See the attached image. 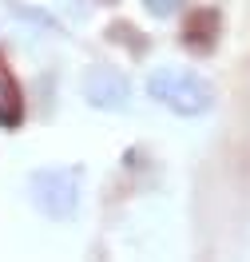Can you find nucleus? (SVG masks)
<instances>
[{"instance_id": "f257e3e1", "label": "nucleus", "mask_w": 250, "mask_h": 262, "mask_svg": "<svg viewBox=\"0 0 250 262\" xmlns=\"http://www.w3.org/2000/svg\"><path fill=\"white\" fill-rule=\"evenodd\" d=\"M147 96L167 107L171 115H183V119H199L215 107V83L199 76L195 68H175L163 64L147 76Z\"/></svg>"}, {"instance_id": "f03ea898", "label": "nucleus", "mask_w": 250, "mask_h": 262, "mask_svg": "<svg viewBox=\"0 0 250 262\" xmlns=\"http://www.w3.org/2000/svg\"><path fill=\"white\" fill-rule=\"evenodd\" d=\"M28 199L44 219L67 223L80 211V167H40L28 175Z\"/></svg>"}, {"instance_id": "7ed1b4c3", "label": "nucleus", "mask_w": 250, "mask_h": 262, "mask_svg": "<svg viewBox=\"0 0 250 262\" xmlns=\"http://www.w3.org/2000/svg\"><path fill=\"white\" fill-rule=\"evenodd\" d=\"M80 92L96 112H127V107H131V96H135L127 72L116 68V64H107V60H96V64L83 68Z\"/></svg>"}, {"instance_id": "20e7f679", "label": "nucleus", "mask_w": 250, "mask_h": 262, "mask_svg": "<svg viewBox=\"0 0 250 262\" xmlns=\"http://www.w3.org/2000/svg\"><path fill=\"white\" fill-rule=\"evenodd\" d=\"M24 123V92H20V80L0 64V127L16 131Z\"/></svg>"}, {"instance_id": "39448f33", "label": "nucleus", "mask_w": 250, "mask_h": 262, "mask_svg": "<svg viewBox=\"0 0 250 262\" xmlns=\"http://www.w3.org/2000/svg\"><path fill=\"white\" fill-rule=\"evenodd\" d=\"M215 36H218V16L215 12H195V16L187 20V28H183V44L191 52H211L215 48Z\"/></svg>"}, {"instance_id": "423d86ee", "label": "nucleus", "mask_w": 250, "mask_h": 262, "mask_svg": "<svg viewBox=\"0 0 250 262\" xmlns=\"http://www.w3.org/2000/svg\"><path fill=\"white\" fill-rule=\"evenodd\" d=\"M143 8H147L155 20H171L187 8V0H143Z\"/></svg>"}]
</instances>
